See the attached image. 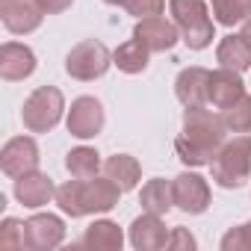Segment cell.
<instances>
[{
    "instance_id": "cell-28",
    "label": "cell",
    "mask_w": 251,
    "mask_h": 251,
    "mask_svg": "<svg viewBox=\"0 0 251 251\" xmlns=\"http://www.w3.org/2000/svg\"><path fill=\"white\" fill-rule=\"evenodd\" d=\"M121 9L136 18H151L166 9V0H121Z\"/></svg>"
},
{
    "instance_id": "cell-27",
    "label": "cell",
    "mask_w": 251,
    "mask_h": 251,
    "mask_svg": "<svg viewBox=\"0 0 251 251\" xmlns=\"http://www.w3.org/2000/svg\"><path fill=\"white\" fill-rule=\"evenodd\" d=\"M222 248L225 251H251V222H245L239 227H230L222 236Z\"/></svg>"
},
{
    "instance_id": "cell-24",
    "label": "cell",
    "mask_w": 251,
    "mask_h": 251,
    "mask_svg": "<svg viewBox=\"0 0 251 251\" xmlns=\"http://www.w3.org/2000/svg\"><path fill=\"white\" fill-rule=\"evenodd\" d=\"M213 15L225 27H236L251 21V0H210Z\"/></svg>"
},
{
    "instance_id": "cell-3",
    "label": "cell",
    "mask_w": 251,
    "mask_h": 251,
    "mask_svg": "<svg viewBox=\"0 0 251 251\" xmlns=\"http://www.w3.org/2000/svg\"><path fill=\"white\" fill-rule=\"evenodd\" d=\"M169 12L180 30V39L192 50H204L213 45L216 30H213V21H210L204 0H169Z\"/></svg>"
},
{
    "instance_id": "cell-2",
    "label": "cell",
    "mask_w": 251,
    "mask_h": 251,
    "mask_svg": "<svg viewBox=\"0 0 251 251\" xmlns=\"http://www.w3.org/2000/svg\"><path fill=\"white\" fill-rule=\"evenodd\" d=\"M121 198V186L112 183L106 175L103 177H89V180H65L56 189V204L62 207L65 216L83 219L92 213H109Z\"/></svg>"
},
{
    "instance_id": "cell-21",
    "label": "cell",
    "mask_w": 251,
    "mask_h": 251,
    "mask_svg": "<svg viewBox=\"0 0 251 251\" xmlns=\"http://www.w3.org/2000/svg\"><path fill=\"white\" fill-rule=\"evenodd\" d=\"M216 59L222 62V68H233V71H248L251 68V48L248 42L236 33V36H225L216 48Z\"/></svg>"
},
{
    "instance_id": "cell-15",
    "label": "cell",
    "mask_w": 251,
    "mask_h": 251,
    "mask_svg": "<svg viewBox=\"0 0 251 251\" xmlns=\"http://www.w3.org/2000/svg\"><path fill=\"white\" fill-rule=\"evenodd\" d=\"M56 195V186H53V180L45 175V172H27V175H21V177H15V198L24 204V207H30V210H39V207H45L50 198Z\"/></svg>"
},
{
    "instance_id": "cell-9",
    "label": "cell",
    "mask_w": 251,
    "mask_h": 251,
    "mask_svg": "<svg viewBox=\"0 0 251 251\" xmlns=\"http://www.w3.org/2000/svg\"><path fill=\"white\" fill-rule=\"evenodd\" d=\"M0 169L9 177H21L27 172L39 169V145L30 136H15L0 151Z\"/></svg>"
},
{
    "instance_id": "cell-32",
    "label": "cell",
    "mask_w": 251,
    "mask_h": 251,
    "mask_svg": "<svg viewBox=\"0 0 251 251\" xmlns=\"http://www.w3.org/2000/svg\"><path fill=\"white\" fill-rule=\"evenodd\" d=\"M103 3H109V6H121V0H103Z\"/></svg>"
},
{
    "instance_id": "cell-17",
    "label": "cell",
    "mask_w": 251,
    "mask_h": 251,
    "mask_svg": "<svg viewBox=\"0 0 251 251\" xmlns=\"http://www.w3.org/2000/svg\"><path fill=\"white\" fill-rule=\"evenodd\" d=\"M130 242L139 251H160V248L169 245V230H166V225H163L160 216L145 213V216H139L130 225Z\"/></svg>"
},
{
    "instance_id": "cell-12",
    "label": "cell",
    "mask_w": 251,
    "mask_h": 251,
    "mask_svg": "<svg viewBox=\"0 0 251 251\" xmlns=\"http://www.w3.org/2000/svg\"><path fill=\"white\" fill-rule=\"evenodd\" d=\"M27 227V248L33 251H50L65 239V222L53 213H36L24 222Z\"/></svg>"
},
{
    "instance_id": "cell-20",
    "label": "cell",
    "mask_w": 251,
    "mask_h": 251,
    "mask_svg": "<svg viewBox=\"0 0 251 251\" xmlns=\"http://www.w3.org/2000/svg\"><path fill=\"white\" fill-rule=\"evenodd\" d=\"M80 245L95 248V251H121V245H124V233H121V227H118L115 222L100 219V222L89 225V230H86V236L80 239Z\"/></svg>"
},
{
    "instance_id": "cell-29",
    "label": "cell",
    "mask_w": 251,
    "mask_h": 251,
    "mask_svg": "<svg viewBox=\"0 0 251 251\" xmlns=\"http://www.w3.org/2000/svg\"><path fill=\"white\" fill-rule=\"evenodd\" d=\"M169 248H180V251H192L195 248V236L186 227H175L169 233Z\"/></svg>"
},
{
    "instance_id": "cell-16",
    "label": "cell",
    "mask_w": 251,
    "mask_h": 251,
    "mask_svg": "<svg viewBox=\"0 0 251 251\" xmlns=\"http://www.w3.org/2000/svg\"><path fill=\"white\" fill-rule=\"evenodd\" d=\"M207 95H210V103H213L216 109H227L230 103H236V100L245 95V83H242L239 71H233V68H219V71H210Z\"/></svg>"
},
{
    "instance_id": "cell-19",
    "label": "cell",
    "mask_w": 251,
    "mask_h": 251,
    "mask_svg": "<svg viewBox=\"0 0 251 251\" xmlns=\"http://www.w3.org/2000/svg\"><path fill=\"white\" fill-rule=\"evenodd\" d=\"M139 204L145 213H154V216H166L172 207H175V189H172V180H163V177H154L142 186L139 192Z\"/></svg>"
},
{
    "instance_id": "cell-4",
    "label": "cell",
    "mask_w": 251,
    "mask_h": 251,
    "mask_svg": "<svg viewBox=\"0 0 251 251\" xmlns=\"http://www.w3.org/2000/svg\"><path fill=\"white\" fill-rule=\"evenodd\" d=\"M213 180L222 189H239L251 177V136H236L222 145L216 160L210 163Z\"/></svg>"
},
{
    "instance_id": "cell-18",
    "label": "cell",
    "mask_w": 251,
    "mask_h": 251,
    "mask_svg": "<svg viewBox=\"0 0 251 251\" xmlns=\"http://www.w3.org/2000/svg\"><path fill=\"white\" fill-rule=\"evenodd\" d=\"M103 175H106L112 183H118L121 192H130V189H136V183H139V177H142V166H139L136 157H130V154H112V157H106V163H103Z\"/></svg>"
},
{
    "instance_id": "cell-6",
    "label": "cell",
    "mask_w": 251,
    "mask_h": 251,
    "mask_svg": "<svg viewBox=\"0 0 251 251\" xmlns=\"http://www.w3.org/2000/svg\"><path fill=\"white\" fill-rule=\"evenodd\" d=\"M109 65H112V53L106 50L103 42H95V39H86V42L74 45V48L68 50V56H65V71H68V77L83 80V83L103 77Z\"/></svg>"
},
{
    "instance_id": "cell-14",
    "label": "cell",
    "mask_w": 251,
    "mask_h": 251,
    "mask_svg": "<svg viewBox=\"0 0 251 251\" xmlns=\"http://www.w3.org/2000/svg\"><path fill=\"white\" fill-rule=\"evenodd\" d=\"M33 71H36V53L27 45L6 42L0 48V77L3 80L18 83V80H27Z\"/></svg>"
},
{
    "instance_id": "cell-23",
    "label": "cell",
    "mask_w": 251,
    "mask_h": 251,
    "mask_svg": "<svg viewBox=\"0 0 251 251\" xmlns=\"http://www.w3.org/2000/svg\"><path fill=\"white\" fill-rule=\"evenodd\" d=\"M65 169L71 172V177H80V180H89V177H98V172L103 169L100 163V154L95 148H71L68 157H65Z\"/></svg>"
},
{
    "instance_id": "cell-22",
    "label": "cell",
    "mask_w": 251,
    "mask_h": 251,
    "mask_svg": "<svg viewBox=\"0 0 251 251\" xmlns=\"http://www.w3.org/2000/svg\"><path fill=\"white\" fill-rule=\"evenodd\" d=\"M148 59H151V50L136 36L130 42L118 45L112 53V65H118V71H124V74H142L148 68Z\"/></svg>"
},
{
    "instance_id": "cell-1",
    "label": "cell",
    "mask_w": 251,
    "mask_h": 251,
    "mask_svg": "<svg viewBox=\"0 0 251 251\" xmlns=\"http://www.w3.org/2000/svg\"><path fill=\"white\" fill-rule=\"evenodd\" d=\"M225 142H227V127L222 115H213L207 106H195L183 112V130L175 139V151L180 163L192 169L210 166Z\"/></svg>"
},
{
    "instance_id": "cell-26",
    "label": "cell",
    "mask_w": 251,
    "mask_h": 251,
    "mask_svg": "<svg viewBox=\"0 0 251 251\" xmlns=\"http://www.w3.org/2000/svg\"><path fill=\"white\" fill-rule=\"evenodd\" d=\"M0 248H27V227L18 219H3L0 225Z\"/></svg>"
},
{
    "instance_id": "cell-5",
    "label": "cell",
    "mask_w": 251,
    "mask_h": 251,
    "mask_svg": "<svg viewBox=\"0 0 251 251\" xmlns=\"http://www.w3.org/2000/svg\"><path fill=\"white\" fill-rule=\"evenodd\" d=\"M62 109H65V98L56 86H39L27 100H24V109H21V118H24V127L30 133H48L53 130L59 118H62Z\"/></svg>"
},
{
    "instance_id": "cell-30",
    "label": "cell",
    "mask_w": 251,
    "mask_h": 251,
    "mask_svg": "<svg viewBox=\"0 0 251 251\" xmlns=\"http://www.w3.org/2000/svg\"><path fill=\"white\" fill-rule=\"evenodd\" d=\"M39 3H42V9H45L48 15H59V12H65V9L74 3V0H39Z\"/></svg>"
},
{
    "instance_id": "cell-7",
    "label": "cell",
    "mask_w": 251,
    "mask_h": 251,
    "mask_svg": "<svg viewBox=\"0 0 251 251\" xmlns=\"http://www.w3.org/2000/svg\"><path fill=\"white\" fill-rule=\"evenodd\" d=\"M103 121H106V112H103V103L92 95H83L71 103L68 109V133L77 136V139H92L103 130Z\"/></svg>"
},
{
    "instance_id": "cell-25",
    "label": "cell",
    "mask_w": 251,
    "mask_h": 251,
    "mask_svg": "<svg viewBox=\"0 0 251 251\" xmlns=\"http://www.w3.org/2000/svg\"><path fill=\"white\" fill-rule=\"evenodd\" d=\"M222 121L230 133H251V95H242L236 103L222 109Z\"/></svg>"
},
{
    "instance_id": "cell-8",
    "label": "cell",
    "mask_w": 251,
    "mask_h": 251,
    "mask_svg": "<svg viewBox=\"0 0 251 251\" xmlns=\"http://www.w3.org/2000/svg\"><path fill=\"white\" fill-rule=\"evenodd\" d=\"M48 12L42 9L39 0H0V18L3 27L15 36H27L42 27V18Z\"/></svg>"
},
{
    "instance_id": "cell-31",
    "label": "cell",
    "mask_w": 251,
    "mask_h": 251,
    "mask_svg": "<svg viewBox=\"0 0 251 251\" xmlns=\"http://www.w3.org/2000/svg\"><path fill=\"white\" fill-rule=\"evenodd\" d=\"M239 36H242V39L248 42V48H251V21H245V27L239 30Z\"/></svg>"
},
{
    "instance_id": "cell-10",
    "label": "cell",
    "mask_w": 251,
    "mask_h": 251,
    "mask_svg": "<svg viewBox=\"0 0 251 251\" xmlns=\"http://www.w3.org/2000/svg\"><path fill=\"white\" fill-rule=\"evenodd\" d=\"M133 36L151 50V53H166L177 45L180 30L175 21H166L163 15H151V18H139L133 27Z\"/></svg>"
},
{
    "instance_id": "cell-13",
    "label": "cell",
    "mask_w": 251,
    "mask_h": 251,
    "mask_svg": "<svg viewBox=\"0 0 251 251\" xmlns=\"http://www.w3.org/2000/svg\"><path fill=\"white\" fill-rule=\"evenodd\" d=\"M207 86H210V71L201 68V65H189V68H183V71L177 74V80H175V95H177V100H180L186 109L207 106V103H210Z\"/></svg>"
},
{
    "instance_id": "cell-11",
    "label": "cell",
    "mask_w": 251,
    "mask_h": 251,
    "mask_svg": "<svg viewBox=\"0 0 251 251\" xmlns=\"http://www.w3.org/2000/svg\"><path fill=\"white\" fill-rule=\"evenodd\" d=\"M172 189H175V207H180L189 216H198V213H204L210 207V186L195 172L177 175L172 180Z\"/></svg>"
}]
</instances>
